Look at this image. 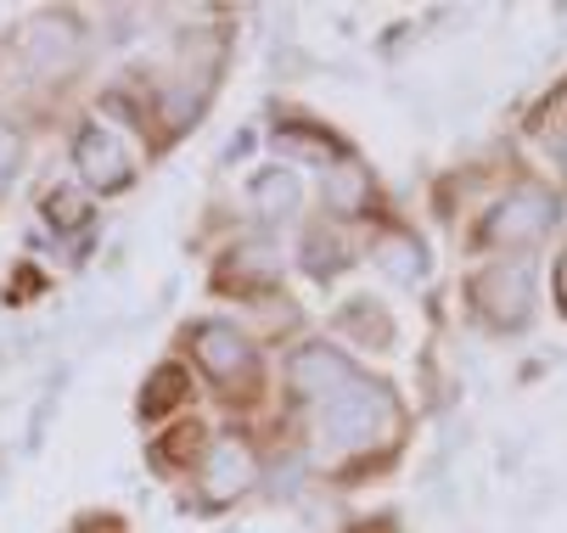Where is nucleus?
<instances>
[{
  "label": "nucleus",
  "mask_w": 567,
  "mask_h": 533,
  "mask_svg": "<svg viewBox=\"0 0 567 533\" xmlns=\"http://www.w3.org/2000/svg\"><path fill=\"white\" fill-rule=\"evenodd\" d=\"M309 270H315V275H332V270H338V248H327L320 237H309Z\"/></svg>",
  "instance_id": "15"
},
{
  "label": "nucleus",
  "mask_w": 567,
  "mask_h": 533,
  "mask_svg": "<svg viewBox=\"0 0 567 533\" xmlns=\"http://www.w3.org/2000/svg\"><path fill=\"white\" fill-rule=\"evenodd\" d=\"M45 219L56 224V231H79V224L91 219V202L79 197V191H51L45 197Z\"/></svg>",
  "instance_id": "11"
},
{
  "label": "nucleus",
  "mask_w": 567,
  "mask_h": 533,
  "mask_svg": "<svg viewBox=\"0 0 567 533\" xmlns=\"http://www.w3.org/2000/svg\"><path fill=\"white\" fill-rule=\"evenodd\" d=\"M287 383H292L303 399H338V394L354 383V365H349L338 348H327V343H309V348H298V354L287 359Z\"/></svg>",
  "instance_id": "3"
},
{
  "label": "nucleus",
  "mask_w": 567,
  "mask_h": 533,
  "mask_svg": "<svg viewBox=\"0 0 567 533\" xmlns=\"http://www.w3.org/2000/svg\"><path fill=\"white\" fill-rule=\"evenodd\" d=\"M556 286H561V297H567V264H561V275H556Z\"/></svg>",
  "instance_id": "16"
},
{
  "label": "nucleus",
  "mask_w": 567,
  "mask_h": 533,
  "mask_svg": "<svg viewBox=\"0 0 567 533\" xmlns=\"http://www.w3.org/2000/svg\"><path fill=\"white\" fill-rule=\"evenodd\" d=\"M73 56H79V29H73L68 18H40V23L29 29V62H34L40 73H62Z\"/></svg>",
  "instance_id": "6"
},
{
  "label": "nucleus",
  "mask_w": 567,
  "mask_h": 533,
  "mask_svg": "<svg viewBox=\"0 0 567 533\" xmlns=\"http://www.w3.org/2000/svg\"><path fill=\"white\" fill-rule=\"evenodd\" d=\"M539 231H545V197H539V191H523V197L506 202L501 219L489 224L495 242H534Z\"/></svg>",
  "instance_id": "8"
},
{
  "label": "nucleus",
  "mask_w": 567,
  "mask_h": 533,
  "mask_svg": "<svg viewBox=\"0 0 567 533\" xmlns=\"http://www.w3.org/2000/svg\"><path fill=\"white\" fill-rule=\"evenodd\" d=\"M181 394H186V370H175V365H164V370H157L152 376V383H146V410L157 416V410H169V405H181Z\"/></svg>",
  "instance_id": "12"
},
{
  "label": "nucleus",
  "mask_w": 567,
  "mask_h": 533,
  "mask_svg": "<svg viewBox=\"0 0 567 533\" xmlns=\"http://www.w3.org/2000/svg\"><path fill=\"white\" fill-rule=\"evenodd\" d=\"M197 365L214 376L219 388H248L254 383V348H248V337H241L236 326H219V321L197 326Z\"/></svg>",
  "instance_id": "2"
},
{
  "label": "nucleus",
  "mask_w": 567,
  "mask_h": 533,
  "mask_svg": "<svg viewBox=\"0 0 567 533\" xmlns=\"http://www.w3.org/2000/svg\"><path fill=\"white\" fill-rule=\"evenodd\" d=\"M18 158H23V146H18V135L0 124V186L12 180V169H18Z\"/></svg>",
  "instance_id": "14"
},
{
  "label": "nucleus",
  "mask_w": 567,
  "mask_h": 533,
  "mask_svg": "<svg viewBox=\"0 0 567 533\" xmlns=\"http://www.w3.org/2000/svg\"><path fill=\"white\" fill-rule=\"evenodd\" d=\"M365 197H371L365 169L343 164V169H332V175H327V202H332L338 213H360V208H365Z\"/></svg>",
  "instance_id": "10"
},
{
  "label": "nucleus",
  "mask_w": 567,
  "mask_h": 533,
  "mask_svg": "<svg viewBox=\"0 0 567 533\" xmlns=\"http://www.w3.org/2000/svg\"><path fill=\"white\" fill-rule=\"evenodd\" d=\"M327 438H338V443H377L388 427H393V399H388V388H365V383H349L338 399H327Z\"/></svg>",
  "instance_id": "1"
},
{
  "label": "nucleus",
  "mask_w": 567,
  "mask_h": 533,
  "mask_svg": "<svg viewBox=\"0 0 567 533\" xmlns=\"http://www.w3.org/2000/svg\"><path fill=\"white\" fill-rule=\"evenodd\" d=\"M230 281H241V286H248V281H276V264H270V253H265V248H241V253H236V270H230Z\"/></svg>",
  "instance_id": "13"
},
{
  "label": "nucleus",
  "mask_w": 567,
  "mask_h": 533,
  "mask_svg": "<svg viewBox=\"0 0 567 533\" xmlns=\"http://www.w3.org/2000/svg\"><path fill=\"white\" fill-rule=\"evenodd\" d=\"M203 483H208V500H225L236 489H248L254 483V454L241 449L236 438H219L208 449V461H203Z\"/></svg>",
  "instance_id": "5"
},
{
  "label": "nucleus",
  "mask_w": 567,
  "mask_h": 533,
  "mask_svg": "<svg viewBox=\"0 0 567 533\" xmlns=\"http://www.w3.org/2000/svg\"><path fill=\"white\" fill-rule=\"evenodd\" d=\"M472 292H477V303L501 297L495 310H489L495 321H523V315H528V281H523V270H489Z\"/></svg>",
  "instance_id": "7"
},
{
  "label": "nucleus",
  "mask_w": 567,
  "mask_h": 533,
  "mask_svg": "<svg viewBox=\"0 0 567 533\" xmlns=\"http://www.w3.org/2000/svg\"><path fill=\"white\" fill-rule=\"evenodd\" d=\"M73 169L85 175V186H96V191H124L130 186V158H124V146L107 129H79Z\"/></svg>",
  "instance_id": "4"
},
{
  "label": "nucleus",
  "mask_w": 567,
  "mask_h": 533,
  "mask_svg": "<svg viewBox=\"0 0 567 533\" xmlns=\"http://www.w3.org/2000/svg\"><path fill=\"white\" fill-rule=\"evenodd\" d=\"M254 208H259L265 219H287V213L298 208V175H292V169H265V175L254 180Z\"/></svg>",
  "instance_id": "9"
}]
</instances>
